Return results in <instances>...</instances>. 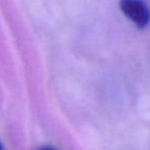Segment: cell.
I'll list each match as a JSON object with an SVG mask.
<instances>
[{"instance_id":"cell-1","label":"cell","mask_w":150,"mask_h":150,"mask_svg":"<svg viewBox=\"0 0 150 150\" xmlns=\"http://www.w3.org/2000/svg\"><path fill=\"white\" fill-rule=\"evenodd\" d=\"M119 7L138 28H145L150 23V9L144 0H120Z\"/></svg>"},{"instance_id":"cell-2","label":"cell","mask_w":150,"mask_h":150,"mask_svg":"<svg viewBox=\"0 0 150 150\" xmlns=\"http://www.w3.org/2000/svg\"><path fill=\"white\" fill-rule=\"evenodd\" d=\"M37 150H59V149L52 145H43V146H41V147L38 148Z\"/></svg>"},{"instance_id":"cell-3","label":"cell","mask_w":150,"mask_h":150,"mask_svg":"<svg viewBox=\"0 0 150 150\" xmlns=\"http://www.w3.org/2000/svg\"><path fill=\"white\" fill-rule=\"evenodd\" d=\"M0 150H4V149H3V146L1 145V143H0Z\"/></svg>"}]
</instances>
